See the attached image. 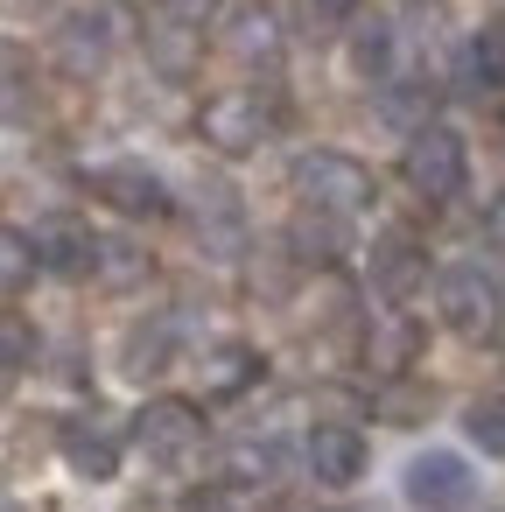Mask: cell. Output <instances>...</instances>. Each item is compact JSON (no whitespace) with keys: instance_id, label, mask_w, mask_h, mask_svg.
<instances>
[{"instance_id":"4fadbf2b","label":"cell","mask_w":505,"mask_h":512,"mask_svg":"<svg viewBox=\"0 0 505 512\" xmlns=\"http://www.w3.org/2000/svg\"><path fill=\"white\" fill-rule=\"evenodd\" d=\"M421 281H428V260H421V253H414V246H407L400 232L372 246V288H379L386 302H407V295H414Z\"/></svg>"},{"instance_id":"30bf717a","label":"cell","mask_w":505,"mask_h":512,"mask_svg":"<svg viewBox=\"0 0 505 512\" xmlns=\"http://www.w3.org/2000/svg\"><path fill=\"white\" fill-rule=\"evenodd\" d=\"M106 50H113V15H99V8H78V15L57 29V64L78 71V78H92V71L106 64Z\"/></svg>"},{"instance_id":"ac0fdd59","label":"cell","mask_w":505,"mask_h":512,"mask_svg":"<svg viewBox=\"0 0 505 512\" xmlns=\"http://www.w3.org/2000/svg\"><path fill=\"white\" fill-rule=\"evenodd\" d=\"M99 288H113V295H127V288H141L148 274H155V260L134 246V239H99Z\"/></svg>"},{"instance_id":"ffe728a7","label":"cell","mask_w":505,"mask_h":512,"mask_svg":"<svg viewBox=\"0 0 505 512\" xmlns=\"http://www.w3.org/2000/svg\"><path fill=\"white\" fill-rule=\"evenodd\" d=\"M197 22H183V15H162L155 29H148V50L162 57V71H190V57H197V36H190Z\"/></svg>"},{"instance_id":"5bb4252c","label":"cell","mask_w":505,"mask_h":512,"mask_svg":"<svg viewBox=\"0 0 505 512\" xmlns=\"http://www.w3.org/2000/svg\"><path fill=\"white\" fill-rule=\"evenodd\" d=\"M225 50H232L239 64H274V57H281V22H274L267 0H253V8H239V15H232Z\"/></svg>"},{"instance_id":"8fae6325","label":"cell","mask_w":505,"mask_h":512,"mask_svg":"<svg viewBox=\"0 0 505 512\" xmlns=\"http://www.w3.org/2000/svg\"><path fill=\"white\" fill-rule=\"evenodd\" d=\"M197 239H204L211 260H232L246 246V218H239V197L225 183H204L197 190Z\"/></svg>"},{"instance_id":"7c38bea8","label":"cell","mask_w":505,"mask_h":512,"mask_svg":"<svg viewBox=\"0 0 505 512\" xmlns=\"http://www.w3.org/2000/svg\"><path fill=\"white\" fill-rule=\"evenodd\" d=\"M64 463L92 484H113L120 477V435L106 421H64Z\"/></svg>"},{"instance_id":"8992f818","label":"cell","mask_w":505,"mask_h":512,"mask_svg":"<svg viewBox=\"0 0 505 512\" xmlns=\"http://www.w3.org/2000/svg\"><path fill=\"white\" fill-rule=\"evenodd\" d=\"M197 134H204L218 155H253V148L267 141V106H260L253 92H218V99L204 106Z\"/></svg>"},{"instance_id":"44dd1931","label":"cell","mask_w":505,"mask_h":512,"mask_svg":"<svg viewBox=\"0 0 505 512\" xmlns=\"http://www.w3.org/2000/svg\"><path fill=\"white\" fill-rule=\"evenodd\" d=\"M225 477H232V484H274V477H281V442H239Z\"/></svg>"},{"instance_id":"4316f807","label":"cell","mask_w":505,"mask_h":512,"mask_svg":"<svg viewBox=\"0 0 505 512\" xmlns=\"http://www.w3.org/2000/svg\"><path fill=\"white\" fill-rule=\"evenodd\" d=\"M162 8H169V15H183V22H204L218 0H162Z\"/></svg>"},{"instance_id":"5b68a950","label":"cell","mask_w":505,"mask_h":512,"mask_svg":"<svg viewBox=\"0 0 505 512\" xmlns=\"http://www.w3.org/2000/svg\"><path fill=\"white\" fill-rule=\"evenodd\" d=\"M400 491H407L414 512H463V505L477 498V477H470V463H463L456 449H421V456L407 463Z\"/></svg>"},{"instance_id":"d6986e66","label":"cell","mask_w":505,"mask_h":512,"mask_svg":"<svg viewBox=\"0 0 505 512\" xmlns=\"http://www.w3.org/2000/svg\"><path fill=\"white\" fill-rule=\"evenodd\" d=\"M470 85H505V15L470 36Z\"/></svg>"},{"instance_id":"7a4b0ae2","label":"cell","mask_w":505,"mask_h":512,"mask_svg":"<svg viewBox=\"0 0 505 512\" xmlns=\"http://www.w3.org/2000/svg\"><path fill=\"white\" fill-rule=\"evenodd\" d=\"M295 190H302V204H309V211L351 218V211H365V204H372V169H365V162H351V155H337V148H309V155L295 162Z\"/></svg>"},{"instance_id":"f546056e","label":"cell","mask_w":505,"mask_h":512,"mask_svg":"<svg viewBox=\"0 0 505 512\" xmlns=\"http://www.w3.org/2000/svg\"><path fill=\"white\" fill-rule=\"evenodd\" d=\"M498 134H505V120H498Z\"/></svg>"},{"instance_id":"9a60e30c","label":"cell","mask_w":505,"mask_h":512,"mask_svg":"<svg viewBox=\"0 0 505 512\" xmlns=\"http://www.w3.org/2000/svg\"><path fill=\"white\" fill-rule=\"evenodd\" d=\"M197 372H204V393L211 400H232V393H246L260 379V351L253 344H211Z\"/></svg>"},{"instance_id":"e0dca14e","label":"cell","mask_w":505,"mask_h":512,"mask_svg":"<svg viewBox=\"0 0 505 512\" xmlns=\"http://www.w3.org/2000/svg\"><path fill=\"white\" fill-rule=\"evenodd\" d=\"M169 358H176V330L169 323H134L127 330V351H120L127 379H155V372H169Z\"/></svg>"},{"instance_id":"2e32d148","label":"cell","mask_w":505,"mask_h":512,"mask_svg":"<svg viewBox=\"0 0 505 512\" xmlns=\"http://www.w3.org/2000/svg\"><path fill=\"white\" fill-rule=\"evenodd\" d=\"M351 71L365 85H393L400 78V36H393V22H365L351 36Z\"/></svg>"},{"instance_id":"f1b7e54d","label":"cell","mask_w":505,"mask_h":512,"mask_svg":"<svg viewBox=\"0 0 505 512\" xmlns=\"http://www.w3.org/2000/svg\"><path fill=\"white\" fill-rule=\"evenodd\" d=\"M8 512H22V505H8Z\"/></svg>"},{"instance_id":"83f0119b","label":"cell","mask_w":505,"mask_h":512,"mask_svg":"<svg viewBox=\"0 0 505 512\" xmlns=\"http://www.w3.org/2000/svg\"><path fill=\"white\" fill-rule=\"evenodd\" d=\"M484 239L505 246V197H491V211H484Z\"/></svg>"},{"instance_id":"9c48e42d","label":"cell","mask_w":505,"mask_h":512,"mask_svg":"<svg viewBox=\"0 0 505 512\" xmlns=\"http://www.w3.org/2000/svg\"><path fill=\"white\" fill-rule=\"evenodd\" d=\"M92 190H99L113 211H127V218H162V211H169L162 176L141 169V162H106V169H92Z\"/></svg>"},{"instance_id":"7402d4cb","label":"cell","mask_w":505,"mask_h":512,"mask_svg":"<svg viewBox=\"0 0 505 512\" xmlns=\"http://www.w3.org/2000/svg\"><path fill=\"white\" fill-rule=\"evenodd\" d=\"M463 428H470V442H477L484 456H498V463H505V400H470Z\"/></svg>"},{"instance_id":"cb8c5ba5","label":"cell","mask_w":505,"mask_h":512,"mask_svg":"<svg viewBox=\"0 0 505 512\" xmlns=\"http://www.w3.org/2000/svg\"><path fill=\"white\" fill-rule=\"evenodd\" d=\"M295 246L316 253V260H330V253H337V225H330V211H309V204H302V218H295Z\"/></svg>"},{"instance_id":"603a6c76","label":"cell","mask_w":505,"mask_h":512,"mask_svg":"<svg viewBox=\"0 0 505 512\" xmlns=\"http://www.w3.org/2000/svg\"><path fill=\"white\" fill-rule=\"evenodd\" d=\"M43 267V253H36V239L29 232H0V274H8V288L22 295L29 288V274Z\"/></svg>"},{"instance_id":"484cf974","label":"cell","mask_w":505,"mask_h":512,"mask_svg":"<svg viewBox=\"0 0 505 512\" xmlns=\"http://www.w3.org/2000/svg\"><path fill=\"white\" fill-rule=\"evenodd\" d=\"M302 8H309V22H323V29H330V22H344V15L358 8V0H302Z\"/></svg>"},{"instance_id":"277c9868","label":"cell","mask_w":505,"mask_h":512,"mask_svg":"<svg viewBox=\"0 0 505 512\" xmlns=\"http://www.w3.org/2000/svg\"><path fill=\"white\" fill-rule=\"evenodd\" d=\"M134 442L155 470H190L197 449H204V414L190 400H148L141 421H134Z\"/></svg>"},{"instance_id":"ba28073f","label":"cell","mask_w":505,"mask_h":512,"mask_svg":"<svg viewBox=\"0 0 505 512\" xmlns=\"http://www.w3.org/2000/svg\"><path fill=\"white\" fill-rule=\"evenodd\" d=\"M36 253H43V267L50 274H92L99 267V239H92V225L85 218H71V211H50V218H36Z\"/></svg>"},{"instance_id":"d4e9b609","label":"cell","mask_w":505,"mask_h":512,"mask_svg":"<svg viewBox=\"0 0 505 512\" xmlns=\"http://www.w3.org/2000/svg\"><path fill=\"white\" fill-rule=\"evenodd\" d=\"M29 344H36V337H29V323H22V316L0 323V358H8V372H22V365H29Z\"/></svg>"},{"instance_id":"6da1fadb","label":"cell","mask_w":505,"mask_h":512,"mask_svg":"<svg viewBox=\"0 0 505 512\" xmlns=\"http://www.w3.org/2000/svg\"><path fill=\"white\" fill-rule=\"evenodd\" d=\"M435 309H442V323H449L456 337H470V344L498 337V316H505L498 281H491L477 260H456V267L435 274Z\"/></svg>"},{"instance_id":"3957f363","label":"cell","mask_w":505,"mask_h":512,"mask_svg":"<svg viewBox=\"0 0 505 512\" xmlns=\"http://www.w3.org/2000/svg\"><path fill=\"white\" fill-rule=\"evenodd\" d=\"M400 176H407L414 197L449 204V197L463 190V176H470V155H463V141H456L449 127H414V141H407V155H400Z\"/></svg>"},{"instance_id":"52a82bcc","label":"cell","mask_w":505,"mask_h":512,"mask_svg":"<svg viewBox=\"0 0 505 512\" xmlns=\"http://www.w3.org/2000/svg\"><path fill=\"white\" fill-rule=\"evenodd\" d=\"M302 463H309V477H316V484L344 491V484H358V477H365V435H358V428H344V421H323V428H309Z\"/></svg>"}]
</instances>
